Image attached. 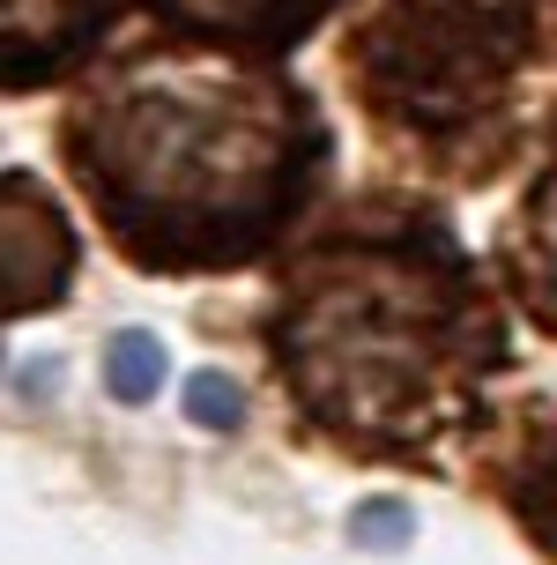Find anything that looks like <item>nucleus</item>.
Masks as SVG:
<instances>
[{
    "label": "nucleus",
    "mask_w": 557,
    "mask_h": 565,
    "mask_svg": "<svg viewBox=\"0 0 557 565\" xmlns=\"http://www.w3.org/2000/svg\"><path fill=\"white\" fill-rule=\"evenodd\" d=\"M119 0H0V89H45L105 45Z\"/></svg>",
    "instance_id": "nucleus-5"
},
{
    "label": "nucleus",
    "mask_w": 557,
    "mask_h": 565,
    "mask_svg": "<svg viewBox=\"0 0 557 565\" xmlns=\"http://www.w3.org/2000/svg\"><path fill=\"white\" fill-rule=\"evenodd\" d=\"M83 238L30 171H0V320L53 312L75 290Z\"/></svg>",
    "instance_id": "nucleus-4"
},
{
    "label": "nucleus",
    "mask_w": 557,
    "mask_h": 565,
    "mask_svg": "<svg viewBox=\"0 0 557 565\" xmlns=\"http://www.w3.org/2000/svg\"><path fill=\"white\" fill-rule=\"evenodd\" d=\"M499 268H505V282H513L521 312H528L543 335H557V157H550V171L528 186L521 216L505 224Z\"/></svg>",
    "instance_id": "nucleus-8"
},
{
    "label": "nucleus",
    "mask_w": 557,
    "mask_h": 565,
    "mask_svg": "<svg viewBox=\"0 0 557 565\" xmlns=\"http://www.w3.org/2000/svg\"><path fill=\"white\" fill-rule=\"evenodd\" d=\"M491 491L505 499V513L521 521V536L557 565V424L521 417L499 439V461H491Z\"/></svg>",
    "instance_id": "nucleus-7"
},
{
    "label": "nucleus",
    "mask_w": 557,
    "mask_h": 565,
    "mask_svg": "<svg viewBox=\"0 0 557 565\" xmlns=\"http://www.w3.org/2000/svg\"><path fill=\"white\" fill-rule=\"evenodd\" d=\"M268 365L298 424L334 454L439 469V454L491 417L505 312L431 209L364 201L282 260Z\"/></svg>",
    "instance_id": "nucleus-1"
},
{
    "label": "nucleus",
    "mask_w": 557,
    "mask_h": 565,
    "mask_svg": "<svg viewBox=\"0 0 557 565\" xmlns=\"http://www.w3.org/2000/svg\"><path fill=\"white\" fill-rule=\"evenodd\" d=\"M342 83L394 157L491 186L557 141V0H364Z\"/></svg>",
    "instance_id": "nucleus-3"
},
{
    "label": "nucleus",
    "mask_w": 557,
    "mask_h": 565,
    "mask_svg": "<svg viewBox=\"0 0 557 565\" xmlns=\"http://www.w3.org/2000/svg\"><path fill=\"white\" fill-rule=\"evenodd\" d=\"M105 387L119 402H149L157 387H164V342L157 335H111V350H105Z\"/></svg>",
    "instance_id": "nucleus-9"
},
{
    "label": "nucleus",
    "mask_w": 557,
    "mask_h": 565,
    "mask_svg": "<svg viewBox=\"0 0 557 565\" xmlns=\"http://www.w3.org/2000/svg\"><path fill=\"white\" fill-rule=\"evenodd\" d=\"M149 15L201 45H238V53H290L334 15V0H141Z\"/></svg>",
    "instance_id": "nucleus-6"
},
{
    "label": "nucleus",
    "mask_w": 557,
    "mask_h": 565,
    "mask_svg": "<svg viewBox=\"0 0 557 565\" xmlns=\"http://www.w3.org/2000/svg\"><path fill=\"white\" fill-rule=\"evenodd\" d=\"M186 417L208 424V431H238V424H246V395H238L223 372H194V387H186Z\"/></svg>",
    "instance_id": "nucleus-10"
},
{
    "label": "nucleus",
    "mask_w": 557,
    "mask_h": 565,
    "mask_svg": "<svg viewBox=\"0 0 557 565\" xmlns=\"http://www.w3.org/2000/svg\"><path fill=\"white\" fill-rule=\"evenodd\" d=\"M67 171L89 216L149 276L246 268L328 179V119L268 60L157 38L67 105Z\"/></svg>",
    "instance_id": "nucleus-2"
}]
</instances>
